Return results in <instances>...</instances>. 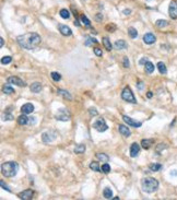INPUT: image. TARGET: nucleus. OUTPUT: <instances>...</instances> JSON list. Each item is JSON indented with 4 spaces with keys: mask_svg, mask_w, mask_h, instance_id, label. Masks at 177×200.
<instances>
[{
    "mask_svg": "<svg viewBox=\"0 0 177 200\" xmlns=\"http://www.w3.org/2000/svg\"><path fill=\"white\" fill-rule=\"evenodd\" d=\"M18 44L28 50H32L34 48H36L37 46L41 44L42 38L37 33H26L23 35L18 36L17 38Z\"/></svg>",
    "mask_w": 177,
    "mask_h": 200,
    "instance_id": "f257e3e1",
    "label": "nucleus"
},
{
    "mask_svg": "<svg viewBox=\"0 0 177 200\" xmlns=\"http://www.w3.org/2000/svg\"><path fill=\"white\" fill-rule=\"evenodd\" d=\"M18 171H19V164L17 162H6L1 165V173L2 175L6 177H13L17 175Z\"/></svg>",
    "mask_w": 177,
    "mask_h": 200,
    "instance_id": "f03ea898",
    "label": "nucleus"
},
{
    "mask_svg": "<svg viewBox=\"0 0 177 200\" xmlns=\"http://www.w3.org/2000/svg\"><path fill=\"white\" fill-rule=\"evenodd\" d=\"M141 186H142L143 192H148V194H152V192H155L157 190L159 182L152 177H145L141 180Z\"/></svg>",
    "mask_w": 177,
    "mask_h": 200,
    "instance_id": "7ed1b4c3",
    "label": "nucleus"
},
{
    "mask_svg": "<svg viewBox=\"0 0 177 200\" xmlns=\"http://www.w3.org/2000/svg\"><path fill=\"white\" fill-rule=\"evenodd\" d=\"M121 99L124 101H126V102H128V103H131V104H136L137 103L136 97H135L131 89L129 88V87H126L123 90V92H121Z\"/></svg>",
    "mask_w": 177,
    "mask_h": 200,
    "instance_id": "20e7f679",
    "label": "nucleus"
},
{
    "mask_svg": "<svg viewBox=\"0 0 177 200\" xmlns=\"http://www.w3.org/2000/svg\"><path fill=\"white\" fill-rule=\"evenodd\" d=\"M55 118L60 121H68L70 120V113L66 108H60L55 114Z\"/></svg>",
    "mask_w": 177,
    "mask_h": 200,
    "instance_id": "39448f33",
    "label": "nucleus"
},
{
    "mask_svg": "<svg viewBox=\"0 0 177 200\" xmlns=\"http://www.w3.org/2000/svg\"><path fill=\"white\" fill-rule=\"evenodd\" d=\"M56 138H57V132H56V131H54V130L45 131V132L42 135V140H43L44 143H49V142H53Z\"/></svg>",
    "mask_w": 177,
    "mask_h": 200,
    "instance_id": "423d86ee",
    "label": "nucleus"
},
{
    "mask_svg": "<svg viewBox=\"0 0 177 200\" xmlns=\"http://www.w3.org/2000/svg\"><path fill=\"white\" fill-rule=\"evenodd\" d=\"M93 128L95 130H97L99 132H104V131H106L108 129V126L105 123V120L102 118V119H97V120L95 121L94 124H93Z\"/></svg>",
    "mask_w": 177,
    "mask_h": 200,
    "instance_id": "0eeeda50",
    "label": "nucleus"
},
{
    "mask_svg": "<svg viewBox=\"0 0 177 200\" xmlns=\"http://www.w3.org/2000/svg\"><path fill=\"white\" fill-rule=\"evenodd\" d=\"M123 119H124L125 123H126L128 126H130V127L139 128V127H141V126H142V123H140V121H137V120H133L131 117L126 116V115H124V116H123Z\"/></svg>",
    "mask_w": 177,
    "mask_h": 200,
    "instance_id": "6e6552de",
    "label": "nucleus"
},
{
    "mask_svg": "<svg viewBox=\"0 0 177 200\" xmlns=\"http://www.w3.org/2000/svg\"><path fill=\"white\" fill-rule=\"evenodd\" d=\"M169 17L172 18L173 20H176L177 19V4L175 1H172V2L169 4Z\"/></svg>",
    "mask_w": 177,
    "mask_h": 200,
    "instance_id": "1a4fd4ad",
    "label": "nucleus"
},
{
    "mask_svg": "<svg viewBox=\"0 0 177 200\" xmlns=\"http://www.w3.org/2000/svg\"><path fill=\"white\" fill-rule=\"evenodd\" d=\"M7 81H8V83L14 84V85H18V87H25L26 85L24 81L21 80L20 78H18V77H9Z\"/></svg>",
    "mask_w": 177,
    "mask_h": 200,
    "instance_id": "9d476101",
    "label": "nucleus"
},
{
    "mask_svg": "<svg viewBox=\"0 0 177 200\" xmlns=\"http://www.w3.org/2000/svg\"><path fill=\"white\" fill-rule=\"evenodd\" d=\"M143 42L145 44H148V45H151V44H154V43L157 42V37H155L154 34L147 33L143 35Z\"/></svg>",
    "mask_w": 177,
    "mask_h": 200,
    "instance_id": "9b49d317",
    "label": "nucleus"
},
{
    "mask_svg": "<svg viewBox=\"0 0 177 200\" xmlns=\"http://www.w3.org/2000/svg\"><path fill=\"white\" fill-rule=\"evenodd\" d=\"M58 30H59V32L63 35V36H70L71 34H72V31L69 26H67V25H63V24H58Z\"/></svg>",
    "mask_w": 177,
    "mask_h": 200,
    "instance_id": "f8f14e48",
    "label": "nucleus"
},
{
    "mask_svg": "<svg viewBox=\"0 0 177 200\" xmlns=\"http://www.w3.org/2000/svg\"><path fill=\"white\" fill-rule=\"evenodd\" d=\"M19 198L23 200H30L33 198V190L32 189H26L24 192L19 194Z\"/></svg>",
    "mask_w": 177,
    "mask_h": 200,
    "instance_id": "ddd939ff",
    "label": "nucleus"
},
{
    "mask_svg": "<svg viewBox=\"0 0 177 200\" xmlns=\"http://www.w3.org/2000/svg\"><path fill=\"white\" fill-rule=\"evenodd\" d=\"M139 152H140V146L137 142H133L131 146H130V156L131 158H137Z\"/></svg>",
    "mask_w": 177,
    "mask_h": 200,
    "instance_id": "4468645a",
    "label": "nucleus"
},
{
    "mask_svg": "<svg viewBox=\"0 0 177 200\" xmlns=\"http://www.w3.org/2000/svg\"><path fill=\"white\" fill-rule=\"evenodd\" d=\"M21 112L23 114H32L34 112V105L31 103H26L21 107Z\"/></svg>",
    "mask_w": 177,
    "mask_h": 200,
    "instance_id": "2eb2a0df",
    "label": "nucleus"
},
{
    "mask_svg": "<svg viewBox=\"0 0 177 200\" xmlns=\"http://www.w3.org/2000/svg\"><path fill=\"white\" fill-rule=\"evenodd\" d=\"M118 131H119L120 135H121V136H124V137H130V135H131V132H130L129 128H128L127 126H125V125H119V126H118Z\"/></svg>",
    "mask_w": 177,
    "mask_h": 200,
    "instance_id": "dca6fc26",
    "label": "nucleus"
},
{
    "mask_svg": "<svg viewBox=\"0 0 177 200\" xmlns=\"http://www.w3.org/2000/svg\"><path fill=\"white\" fill-rule=\"evenodd\" d=\"M115 48H117L118 50L126 49V48H128L127 42H126V41H124V39H119V41H116V42H115Z\"/></svg>",
    "mask_w": 177,
    "mask_h": 200,
    "instance_id": "f3484780",
    "label": "nucleus"
},
{
    "mask_svg": "<svg viewBox=\"0 0 177 200\" xmlns=\"http://www.w3.org/2000/svg\"><path fill=\"white\" fill-rule=\"evenodd\" d=\"M153 143H154V140H153V139H143V140L141 141V146H142L143 149H145V150H148V149H150V148L152 146Z\"/></svg>",
    "mask_w": 177,
    "mask_h": 200,
    "instance_id": "a211bd4d",
    "label": "nucleus"
},
{
    "mask_svg": "<svg viewBox=\"0 0 177 200\" xmlns=\"http://www.w3.org/2000/svg\"><path fill=\"white\" fill-rule=\"evenodd\" d=\"M18 123H19V125H21V126L28 125V124H29V117L22 113V115H20V116L18 117Z\"/></svg>",
    "mask_w": 177,
    "mask_h": 200,
    "instance_id": "6ab92c4d",
    "label": "nucleus"
},
{
    "mask_svg": "<svg viewBox=\"0 0 177 200\" xmlns=\"http://www.w3.org/2000/svg\"><path fill=\"white\" fill-rule=\"evenodd\" d=\"M30 90H31V92H33V93H39L42 91V84L39 82H34L30 87Z\"/></svg>",
    "mask_w": 177,
    "mask_h": 200,
    "instance_id": "aec40b11",
    "label": "nucleus"
},
{
    "mask_svg": "<svg viewBox=\"0 0 177 200\" xmlns=\"http://www.w3.org/2000/svg\"><path fill=\"white\" fill-rule=\"evenodd\" d=\"M57 93L59 94V95H61L62 97L67 99V100H69V101L72 100V96H71V94L68 91H66V90H61V89H58Z\"/></svg>",
    "mask_w": 177,
    "mask_h": 200,
    "instance_id": "412c9836",
    "label": "nucleus"
},
{
    "mask_svg": "<svg viewBox=\"0 0 177 200\" xmlns=\"http://www.w3.org/2000/svg\"><path fill=\"white\" fill-rule=\"evenodd\" d=\"M85 144H78V146L74 148V153L75 154H82L85 152Z\"/></svg>",
    "mask_w": 177,
    "mask_h": 200,
    "instance_id": "4be33fe9",
    "label": "nucleus"
},
{
    "mask_svg": "<svg viewBox=\"0 0 177 200\" xmlns=\"http://www.w3.org/2000/svg\"><path fill=\"white\" fill-rule=\"evenodd\" d=\"M157 69H159V71H160L161 75H166V73H167L166 66H165V63H162V61H160V63H157Z\"/></svg>",
    "mask_w": 177,
    "mask_h": 200,
    "instance_id": "5701e85b",
    "label": "nucleus"
},
{
    "mask_svg": "<svg viewBox=\"0 0 177 200\" xmlns=\"http://www.w3.org/2000/svg\"><path fill=\"white\" fill-rule=\"evenodd\" d=\"M96 158L97 160L102 161V162H108L109 161V156L105 153H96Z\"/></svg>",
    "mask_w": 177,
    "mask_h": 200,
    "instance_id": "b1692460",
    "label": "nucleus"
},
{
    "mask_svg": "<svg viewBox=\"0 0 177 200\" xmlns=\"http://www.w3.org/2000/svg\"><path fill=\"white\" fill-rule=\"evenodd\" d=\"M10 112H11V106L6 109V113H4V120H12L13 119V115Z\"/></svg>",
    "mask_w": 177,
    "mask_h": 200,
    "instance_id": "393cba45",
    "label": "nucleus"
},
{
    "mask_svg": "<svg viewBox=\"0 0 177 200\" xmlns=\"http://www.w3.org/2000/svg\"><path fill=\"white\" fill-rule=\"evenodd\" d=\"M154 68H155L154 65H153L152 63H150V61H148V63H145V72L149 73V75L152 73L153 71H154Z\"/></svg>",
    "mask_w": 177,
    "mask_h": 200,
    "instance_id": "a878e982",
    "label": "nucleus"
},
{
    "mask_svg": "<svg viewBox=\"0 0 177 200\" xmlns=\"http://www.w3.org/2000/svg\"><path fill=\"white\" fill-rule=\"evenodd\" d=\"M103 44H104V47H105L107 50H111V49H113L111 43V41H109V38H108V37H104L103 38Z\"/></svg>",
    "mask_w": 177,
    "mask_h": 200,
    "instance_id": "bb28decb",
    "label": "nucleus"
},
{
    "mask_svg": "<svg viewBox=\"0 0 177 200\" xmlns=\"http://www.w3.org/2000/svg\"><path fill=\"white\" fill-rule=\"evenodd\" d=\"M103 195H104V197H105L106 199H111V197H113V192H111V188L106 187L105 189H104Z\"/></svg>",
    "mask_w": 177,
    "mask_h": 200,
    "instance_id": "cd10ccee",
    "label": "nucleus"
},
{
    "mask_svg": "<svg viewBox=\"0 0 177 200\" xmlns=\"http://www.w3.org/2000/svg\"><path fill=\"white\" fill-rule=\"evenodd\" d=\"M149 168H150V171H152V172H159L162 170V165H161V164H157V163H154V164H151V165L149 166Z\"/></svg>",
    "mask_w": 177,
    "mask_h": 200,
    "instance_id": "c85d7f7f",
    "label": "nucleus"
},
{
    "mask_svg": "<svg viewBox=\"0 0 177 200\" xmlns=\"http://www.w3.org/2000/svg\"><path fill=\"white\" fill-rule=\"evenodd\" d=\"M59 14H60V17H61L62 19H69V18H70V12H69V10H67V9H61L60 12H59Z\"/></svg>",
    "mask_w": 177,
    "mask_h": 200,
    "instance_id": "c756f323",
    "label": "nucleus"
},
{
    "mask_svg": "<svg viewBox=\"0 0 177 200\" xmlns=\"http://www.w3.org/2000/svg\"><path fill=\"white\" fill-rule=\"evenodd\" d=\"M128 34L130 35V37L131 38H136L137 36H138V31H137L135 27H132L131 26V27L128 29Z\"/></svg>",
    "mask_w": 177,
    "mask_h": 200,
    "instance_id": "7c9ffc66",
    "label": "nucleus"
},
{
    "mask_svg": "<svg viewBox=\"0 0 177 200\" xmlns=\"http://www.w3.org/2000/svg\"><path fill=\"white\" fill-rule=\"evenodd\" d=\"M155 24H157V27H165V26H167L169 25V22L166 21V20H157V22H155Z\"/></svg>",
    "mask_w": 177,
    "mask_h": 200,
    "instance_id": "2f4dec72",
    "label": "nucleus"
},
{
    "mask_svg": "<svg viewBox=\"0 0 177 200\" xmlns=\"http://www.w3.org/2000/svg\"><path fill=\"white\" fill-rule=\"evenodd\" d=\"M90 168L91 170H93V171H95V172H102L101 171V167H99V163L97 162H92L90 164Z\"/></svg>",
    "mask_w": 177,
    "mask_h": 200,
    "instance_id": "473e14b6",
    "label": "nucleus"
},
{
    "mask_svg": "<svg viewBox=\"0 0 177 200\" xmlns=\"http://www.w3.org/2000/svg\"><path fill=\"white\" fill-rule=\"evenodd\" d=\"M50 75H51V79H53L54 81H56V82H58V81L61 80V75H60V73H58V72H51Z\"/></svg>",
    "mask_w": 177,
    "mask_h": 200,
    "instance_id": "72a5a7b5",
    "label": "nucleus"
},
{
    "mask_svg": "<svg viewBox=\"0 0 177 200\" xmlns=\"http://www.w3.org/2000/svg\"><path fill=\"white\" fill-rule=\"evenodd\" d=\"M96 43H97V39H95L94 37H87V39L84 42V45L90 46L91 44H96Z\"/></svg>",
    "mask_w": 177,
    "mask_h": 200,
    "instance_id": "f704fd0d",
    "label": "nucleus"
},
{
    "mask_svg": "<svg viewBox=\"0 0 177 200\" xmlns=\"http://www.w3.org/2000/svg\"><path fill=\"white\" fill-rule=\"evenodd\" d=\"M101 171L103 172V173H105V174H107V173L111 172V166H109L107 163H105V164H103L102 167H101Z\"/></svg>",
    "mask_w": 177,
    "mask_h": 200,
    "instance_id": "c9c22d12",
    "label": "nucleus"
},
{
    "mask_svg": "<svg viewBox=\"0 0 177 200\" xmlns=\"http://www.w3.org/2000/svg\"><path fill=\"white\" fill-rule=\"evenodd\" d=\"M12 61V58L10 57V56H4V57H2V59H1V63L2 65H8V63H10Z\"/></svg>",
    "mask_w": 177,
    "mask_h": 200,
    "instance_id": "e433bc0d",
    "label": "nucleus"
},
{
    "mask_svg": "<svg viewBox=\"0 0 177 200\" xmlns=\"http://www.w3.org/2000/svg\"><path fill=\"white\" fill-rule=\"evenodd\" d=\"M81 22H82L84 25H87V26H90V25H91V21L89 20V19H87V17H85V15H84V14H82V15H81Z\"/></svg>",
    "mask_w": 177,
    "mask_h": 200,
    "instance_id": "4c0bfd02",
    "label": "nucleus"
},
{
    "mask_svg": "<svg viewBox=\"0 0 177 200\" xmlns=\"http://www.w3.org/2000/svg\"><path fill=\"white\" fill-rule=\"evenodd\" d=\"M2 91H4V94H12L13 92H14L13 91V89L11 88V87H9V85H6Z\"/></svg>",
    "mask_w": 177,
    "mask_h": 200,
    "instance_id": "58836bf2",
    "label": "nucleus"
},
{
    "mask_svg": "<svg viewBox=\"0 0 177 200\" xmlns=\"http://www.w3.org/2000/svg\"><path fill=\"white\" fill-rule=\"evenodd\" d=\"M105 29H106L107 32H115L116 25L115 24H107L106 26H105Z\"/></svg>",
    "mask_w": 177,
    "mask_h": 200,
    "instance_id": "ea45409f",
    "label": "nucleus"
},
{
    "mask_svg": "<svg viewBox=\"0 0 177 200\" xmlns=\"http://www.w3.org/2000/svg\"><path fill=\"white\" fill-rule=\"evenodd\" d=\"M36 124V117H29V124L28 125H35Z\"/></svg>",
    "mask_w": 177,
    "mask_h": 200,
    "instance_id": "a19ab883",
    "label": "nucleus"
},
{
    "mask_svg": "<svg viewBox=\"0 0 177 200\" xmlns=\"http://www.w3.org/2000/svg\"><path fill=\"white\" fill-rule=\"evenodd\" d=\"M0 185H1V187L4 188V190H7V192H11V190H10V188L8 187V185H6L4 180H0Z\"/></svg>",
    "mask_w": 177,
    "mask_h": 200,
    "instance_id": "79ce46f5",
    "label": "nucleus"
},
{
    "mask_svg": "<svg viewBox=\"0 0 177 200\" xmlns=\"http://www.w3.org/2000/svg\"><path fill=\"white\" fill-rule=\"evenodd\" d=\"M89 113H90L91 116H97V114H99L97 111H96L95 108H90L89 109Z\"/></svg>",
    "mask_w": 177,
    "mask_h": 200,
    "instance_id": "37998d69",
    "label": "nucleus"
},
{
    "mask_svg": "<svg viewBox=\"0 0 177 200\" xmlns=\"http://www.w3.org/2000/svg\"><path fill=\"white\" fill-rule=\"evenodd\" d=\"M94 54L96 56H99V57H102V55H103V51L99 49V48H94Z\"/></svg>",
    "mask_w": 177,
    "mask_h": 200,
    "instance_id": "c03bdc74",
    "label": "nucleus"
},
{
    "mask_svg": "<svg viewBox=\"0 0 177 200\" xmlns=\"http://www.w3.org/2000/svg\"><path fill=\"white\" fill-rule=\"evenodd\" d=\"M129 66H130L129 59H128V57H125L124 58V67L125 68H129Z\"/></svg>",
    "mask_w": 177,
    "mask_h": 200,
    "instance_id": "a18cd8bd",
    "label": "nucleus"
},
{
    "mask_svg": "<svg viewBox=\"0 0 177 200\" xmlns=\"http://www.w3.org/2000/svg\"><path fill=\"white\" fill-rule=\"evenodd\" d=\"M165 148H166V146H165L164 143H160V146L157 148V152H160L161 149H165Z\"/></svg>",
    "mask_w": 177,
    "mask_h": 200,
    "instance_id": "49530a36",
    "label": "nucleus"
},
{
    "mask_svg": "<svg viewBox=\"0 0 177 200\" xmlns=\"http://www.w3.org/2000/svg\"><path fill=\"white\" fill-rule=\"evenodd\" d=\"M148 61H149L148 58H145V57H144V58H142L140 61H139V63H140V65H145V63H148Z\"/></svg>",
    "mask_w": 177,
    "mask_h": 200,
    "instance_id": "de8ad7c7",
    "label": "nucleus"
},
{
    "mask_svg": "<svg viewBox=\"0 0 177 200\" xmlns=\"http://www.w3.org/2000/svg\"><path fill=\"white\" fill-rule=\"evenodd\" d=\"M96 20H97V21L103 20V15H102V13H99V14H97V15H96Z\"/></svg>",
    "mask_w": 177,
    "mask_h": 200,
    "instance_id": "09e8293b",
    "label": "nucleus"
},
{
    "mask_svg": "<svg viewBox=\"0 0 177 200\" xmlns=\"http://www.w3.org/2000/svg\"><path fill=\"white\" fill-rule=\"evenodd\" d=\"M131 13V10L130 9H126V10H124V14H126V15H129Z\"/></svg>",
    "mask_w": 177,
    "mask_h": 200,
    "instance_id": "8fccbe9b",
    "label": "nucleus"
},
{
    "mask_svg": "<svg viewBox=\"0 0 177 200\" xmlns=\"http://www.w3.org/2000/svg\"><path fill=\"white\" fill-rule=\"evenodd\" d=\"M138 89H139V90H142V89H143V82H139V83H138Z\"/></svg>",
    "mask_w": 177,
    "mask_h": 200,
    "instance_id": "3c124183",
    "label": "nucleus"
},
{
    "mask_svg": "<svg viewBox=\"0 0 177 200\" xmlns=\"http://www.w3.org/2000/svg\"><path fill=\"white\" fill-rule=\"evenodd\" d=\"M4 45V38L1 37L0 38V46H1V47H2V46Z\"/></svg>",
    "mask_w": 177,
    "mask_h": 200,
    "instance_id": "603ef678",
    "label": "nucleus"
},
{
    "mask_svg": "<svg viewBox=\"0 0 177 200\" xmlns=\"http://www.w3.org/2000/svg\"><path fill=\"white\" fill-rule=\"evenodd\" d=\"M171 175L172 176H177V171L175 170V171H173V172H171Z\"/></svg>",
    "mask_w": 177,
    "mask_h": 200,
    "instance_id": "864d4df0",
    "label": "nucleus"
},
{
    "mask_svg": "<svg viewBox=\"0 0 177 200\" xmlns=\"http://www.w3.org/2000/svg\"><path fill=\"white\" fill-rule=\"evenodd\" d=\"M152 95H153V94H152V92H151V91H150L148 94H147V96H148L149 99H150V97H152Z\"/></svg>",
    "mask_w": 177,
    "mask_h": 200,
    "instance_id": "5fc2aeb1",
    "label": "nucleus"
}]
</instances>
